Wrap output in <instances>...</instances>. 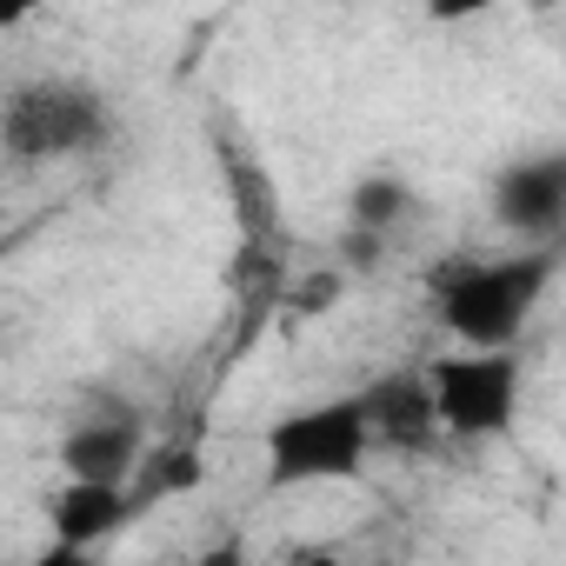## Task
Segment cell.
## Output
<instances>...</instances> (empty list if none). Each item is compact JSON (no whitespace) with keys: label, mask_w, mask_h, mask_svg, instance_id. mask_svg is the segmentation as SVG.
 Returning <instances> with one entry per match:
<instances>
[{"label":"cell","mask_w":566,"mask_h":566,"mask_svg":"<svg viewBox=\"0 0 566 566\" xmlns=\"http://www.w3.org/2000/svg\"><path fill=\"white\" fill-rule=\"evenodd\" d=\"M367 453H374V427H367L360 394L294 407L260 433L266 486H334V480H354Z\"/></svg>","instance_id":"cell-3"},{"label":"cell","mask_w":566,"mask_h":566,"mask_svg":"<svg viewBox=\"0 0 566 566\" xmlns=\"http://www.w3.org/2000/svg\"><path fill=\"white\" fill-rule=\"evenodd\" d=\"M140 513L134 486H101V480H61L54 500H48V526L61 546H81V553H101L114 533H127V520Z\"/></svg>","instance_id":"cell-8"},{"label":"cell","mask_w":566,"mask_h":566,"mask_svg":"<svg viewBox=\"0 0 566 566\" xmlns=\"http://www.w3.org/2000/svg\"><path fill=\"white\" fill-rule=\"evenodd\" d=\"M200 480H207L200 447H193V440H160V447L147 453V467L134 473V500H140V513H147L154 500H180V493H193Z\"/></svg>","instance_id":"cell-10"},{"label":"cell","mask_w":566,"mask_h":566,"mask_svg":"<svg viewBox=\"0 0 566 566\" xmlns=\"http://www.w3.org/2000/svg\"><path fill=\"white\" fill-rule=\"evenodd\" d=\"M193 566H247V546H240V539L227 533V539H220V546H207V553H200Z\"/></svg>","instance_id":"cell-15"},{"label":"cell","mask_w":566,"mask_h":566,"mask_svg":"<svg viewBox=\"0 0 566 566\" xmlns=\"http://www.w3.org/2000/svg\"><path fill=\"white\" fill-rule=\"evenodd\" d=\"M559 273V247H520L500 260H447L433 273V314L467 354H513L533 307Z\"/></svg>","instance_id":"cell-1"},{"label":"cell","mask_w":566,"mask_h":566,"mask_svg":"<svg viewBox=\"0 0 566 566\" xmlns=\"http://www.w3.org/2000/svg\"><path fill=\"white\" fill-rule=\"evenodd\" d=\"M227 180H233V193L247 200V227H253V233L273 227V180H266L260 167H247V160H227Z\"/></svg>","instance_id":"cell-12"},{"label":"cell","mask_w":566,"mask_h":566,"mask_svg":"<svg viewBox=\"0 0 566 566\" xmlns=\"http://www.w3.org/2000/svg\"><path fill=\"white\" fill-rule=\"evenodd\" d=\"M28 566H101V553H81V546H61V539H48Z\"/></svg>","instance_id":"cell-14"},{"label":"cell","mask_w":566,"mask_h":566,"mask_svg":"<svg viewBox=\"0 0 566 566\" xmlns=\"http://www.w3.org/2000/svg\"><path fill=\"white\" fill-rule=\"evenodd\" d=\"M387 247H394V240H380V233H367V227H347V233H340V266H347V273H374V266L387 260Z\"/></svg>","instance_id":"cell-13"},{"label":"cell","mask_w":566,"mask_h":566,"mask_svg":"<svg viewBox=\"0 0 566 566\" xmlns=\"http://www.w3.org/2000/svg\"><path fill=\"white\" fill-rule=\"evenodd\" d=\"M294 566H340V559H334V553H301Z\"/></svg>","instance_id":"cell-16"},{"label":"cell","mask_w":566,"mask_h":566,"mask_svg":"<svg viewBox=\"0 0 566 566\" xmlns=\"http://www.w3.org/2000/svg\"><path fill=\"white\" fill-rule=\"evenodd\" d=\"M340 294H347V266H340V260H334V266H314V273H301V280H294L287 314H294V321H314V314H327Z\"/></svg>","instance_id":"cell-11"},{"label":"cell","mask_w":566,"mask_h":566,"mask_svg":"<svg viewBox=\"0 0 566 566\" xmlns=\"http://www.w3.org/2000/svg\"><path fill=\"white\" fill-rule=\"evenodd\" d=\"M107 134H114V107L94 81L34 74V81H14L8 101H0V147L21 167L94 154V147H107Z\"/></svg>","instance_id":"cell-2"},{"label":"cell","mask_w":566,"mask_h":566,"mask_svg":"<svg viewBox=\"0 0 566 566\" xmlns=\"http://www.w3.org/2000/svg\"><path fill=\"white\" fill-rule=\"evenodd\" d=\"M360 407H367L374 447H387V453H433V447L447 440V427H440V400H433L427 367L374 374V380L360 387Z\"/></svg>","instance_id":"cell-7"},{"label":"cell","mask_w":566,"mask_h":566,"mask_svg":"<svg viewBox=\"0 0 566 566\" xmlns=\"http://www.w3.org/2000/svg\"><path fill=\"white\" fill-rule=\"evenodd\" d=\"M493 227L520 247H559L566 233V147L513 154L493 174Z\"/></svg>","instance_id":"cell-6"},{"label":"cell","mask_w":566,"mask_h":566,"mask_svg":"<svg viewBox=\"0 0 566 566\" xmlns=\"http://www.w3.org/2000/svg\"><path fill=\"white\" fill-rule=\"evenodd\" d=\"M420 213V193L400 180V174H360L354 180V193H347V227H367V233H380V240H394L407 220Z\"/></svg>","instance_id":"cell-9"},{"label":"cell","mask_w":566,"mask_h":566,"mask_svg":"<svg viewBox=\"0 0 566 566\" xmlns=\"http://www.w3.org/2000/svg\"><path fill=\"white\" fill-rule=\"evenodd\" d=\"M147 413L134 400H120L114 387H94L87 407L67 420L54 460L67 480H101V486H134V473L147 467Z\"/></svg>","instance_id":"cell-5"},{"label":"cell","mask_w":566,"mask_h":566,"mask_svg":"<svg viewBox=\"0 0 566 566\" xmlns=\"http://www.w3.org/2000/svg\"><path fill=\"white\" fill-rule=\"evenodd\" d=\"M433 400H440V427L447 440H506L513 413H520V347L513 354H440L427 367Z\"/></svg>","instance_id":"cell-4"}]
</instances>
